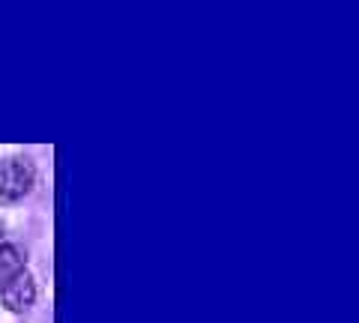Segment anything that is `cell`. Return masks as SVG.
Segmentation results:
<instances>
[{
	"label": "cell",
	"mask_w": 359,
	"mask_h": 323,
	"mask_svg": "<svg viewBox=\"0 0 359 323\" xmlns=\"http://www.w3.org/2000/svg\"><path fill=\"white\" fill-rule=\"evenodd\" d=\"M33 299H36V284H33L30 273H21L15 282H9L4 291H0V303H4L9 311H15V315L27 311L33 305Z\"/></svg>",
	"instance_id": "2"
},
{
	"label": "cell",
	"mask_w": 359,
	"mask_h": 323,
	"mask_svg": "<svg viewBox=\"0 0 359 323\" xmlns=\"http://www.w3.org/2000/svg\"><path fill=\"white\" fill-rule=\"evenodd\" d=\"M36 183V165L27 156H9L0 162V204H18Z\"/></svg>",
	"instance_id": "1"
},
{
	"label": "cell",
	"mask_w": 359,
	"mask_h": 323,
	"mask_svg": "<svg viewBox=\"0 0 359 323\" xmlns=\"http://www.w3.org/2000/svg\"><path fill=\"white\" fill-rule=\"evenodd\" d=\"M21 273H27L25 252L13 246V242H0V291H4L9 282H15Z\"/></svg>",
	"instance_id": "3"
},
{
	"label": "cell",
	"mask_w": 359,
	"mask_h": 323,
	"mask_svg": "<svg viewBox=\"0 0 359 323\" xmlns=\"http://www.w3.org/2000/svg\"><path fill=\"white\" fill-rule=\"evenodd\" d=\"M0 233H4V225H0Z\"/></svg>",
	"instance_id": "4"
}]
</instances>
